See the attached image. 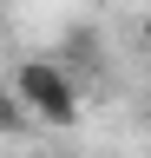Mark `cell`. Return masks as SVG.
I'll return each instance as SVG.
<instances>
[{
    "label": "cell",
    "instance_id": "cell-1",
    "mask_svg": "<svg viewBox=\"0 0 151 158\" xmlns=\"http://www.w3.org/2000/svg\"><path fill=\"white\" fill-rule=\"evenodd\" d=\"M13 92L33 106L40 125H72L79 118V86H72L66 59H20L13 66Z\"/></svg>",
    "mask_w": 151,
    "mask_h": 158
},
{
    "label": "cell",
    "instance_id": "cell-2",
    "mask_svg": "<svg viewBox=\"0 0 151 158\" xmlns=\"http://www.w3.org/2000/svg\"><path fill=\"white\" fill-rule=\"evenodd\" d=\"M26 125H33V106H26L13 86H0V132L13 138V132H26Z\"/></svg>",
    "mask_w": 151,
    "mask_h": 158
},
{
    "label": "cell",
    "instance_id": "cell-3",
    "mask_svg": "<svg viewBox=\"0 0 151 158\" xmlns=\"http://www.w3.org/2000/svg\"><path fill=\"white\" fill-rule=\"evenodd\" d=\"M138 33H145V46H151V13H145V27H138Z\"/></svg>",
    "mask_w": 151,
    "mask_h": 158
}]
</instances>
